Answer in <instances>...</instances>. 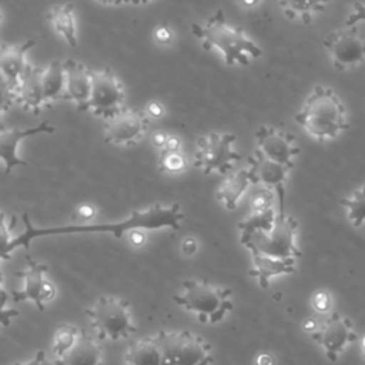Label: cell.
Returning <instances> with one entry per match:
<instances>
[{
  "instance_id": "obj_1",
  "label": "cell",
  "mask_w": 365,
  "mask_h": 365,
  "mask_svg": "<svg viewBox=\"0 0 365 365\" xmlns=\"http://www.w3.org/2000/svg\"><path fill=\"white\" fill-rule=\"evenodd\" d=\"M24 231L14 235L13 240L1 248V258L7 259L10 254L19 248H29L30 242L40 237L48 235H63V234H83V232H110L114 237L120 238L124 232L133 230H160L171 228L180 230V224L184 220V212L181 211L177 202L171 205L154 204L145 210H134L131 215L118 222H104V224H80V225H60V227H47L38 228L34 227L29 215L23 214Z\"/></svg>"
},
{
  "instance_id": "obj_2",
  "label": "cell",
  "mask_w": 365,
  "mask_h": 365,
  "mask_svg": "<svg viewBox=\"0 0 365 365\" xmlns=\"http://www.w3.org/2000/svg\"><path fill=\"white\" fill-rule=\"evenodd\" d=\"M191 31L202 48L218 51L227 66H248L262 54L261 47L241 27L225 21L222 10L212 13L205 23H192Z\"/></svg>"
},
{
  "instance_id": "obj_3",
  "label": "cell",
  "mask_w": 365,
  "mask_h": 365,
  "mask_svg": "<svg viewBox=\"0 0 365 365\" xmlns=\"http://www.w3.org/2000/svg\"><path fill=\"white\" fill-rule=\"evenodd\" d=\"M295 121L318 141L334 140L349 127L346 108L339 96L321 84L312 88L295 114Z\"/></svg>"
},
{
  "instance_id": "obj_4",
  "label": "cell",
  "mask_w": 365,
  "mask_h": 365,
  "mask_svg": "<svg viewBox=\"0 0 365 365\" xmlns=\"http://www.w3.org/2000/svg\"><path fill=\"white\" fill-rule=\"evenodd\" d=\"M173 299L181 308L195 314L202 324L222 321L234 307L230 288H222L204 279H185L182 292L175 294Z\"/></svg>"
},
{
  "instance_id": "obj_5",
  "label": "cell",
  "mask_w": 365,
  "mask_h": 365,
  "mask_svg": "<svg viewBox=\"0 0 365 365\" xmlns=\"http://www.w3.org/2000/svg\"><path fill=\"white\" fill-rule=\"evenodd\" d=\"M298 222L294 217L285 214V208H278V215L274 228L269 232H254L240 237V242L251 252L264 254L274 258H298L301 251L295 244Z\"/></svg>"
},
{
  "instance_id": "obj_6",
  "label": "cell",
  "mask_w": 365,
  "mask_h": 365,
  "mask_svg": "<svg viewBox=\"0 0 365 365\" xmlns=\"http://www.w3.org/2000/svg\"><path fill=\"white\" fill-rule=\"evenodd\" d=\"M91 327L98 339H123L133 335L137 328L133 324L128 301L120 297H100L96 304L86 309Z\"/></svg>"
},
{
  "instance_id": "obj_7",
  "label": "cell",
  "mask_w": 365,
  "mask_h": 365,
  "mask_svg": "<svg viewBox=\"0 0 365 365\" xmlns=\"http://www.w3.org/2000/svg\"><path fill=\"white\" fill-rule=\"evenodd\" d=\"M154 338L163 352V365H210L214 361L208 341L190 331H160Z\"/></svg>"
},
{
  "instance_id": "obj_8",
  "label": "cell",
  "mask_w": 365,
  "mask_h": 365,
  "mask_svg": "<svg viewBox=\"0 0 365 365\" xmlns=\"http://www.w3.org/2000/svg\"><path fill=\"white\" fill-rule=\"evenodd\" d=\"M235 135L211 131L197 140L194 165L205 174H227L241 155L234 148Z\"/></svg>"
},
{
  "instance_id": "obj_9",
  "label": "cell",
  "mask_w": 365,
  "mask_h": 365,
  "mask_svg": "<svg viewBox=\"0 0 365 365\" xmlns=\"http://www.w3.org/2000/svg\"><path fill=\"white\" fill-rule=\"evenodd\" d=\"M124 101L125 91L114 71L110 68L93 71V87L87 110L107 121L125 107Z\"/></svg>"
},
{
  "instance_id": "obj_10",
  "label": "cell",
  "mask_w": 365,
  "mask_h": 365,
  "mask_svg": "<svg viewBox=\"0 0 365 365\" xmlns=\"http://www.w3.org/2000/svg\"><path fill=\"white\" fill-rule=\"evenodd\" d=\"M332 66L339 71L352 70L365 61V38L356 27L335 30L322 41Z\"/></svg>"
},
{
  "instance_id": "obj_11",
  "label": "cell",
  "mask_w": 365,
  "mask_h": 365,
  "mask_svg": "<svg viewBox=\"0 0 365 365\" xmlns=\"http://www.w3.org/2000/svg\"><path fill=\"white\" fill-rule=\"evenodd\" d=\"M36 46L34 40H26L19 44H3L0 53V70L3 86V111L16 103V91L29 67L26 60L27 51Z\"/></svg>"
},
{
  "instance_id": "obj_12",
  "label": "cell",
  "mask_w": 365,
  "mask_h": 365,
  "mask_svg": "<svg viewBox=\"0 0 365 365\" xmlns=\"http://www.w3.org/2000/svg\"><path fill=\"white\" fill-rule=\"evenodd\" d=\"M27 268L24 271L16 272L17 277L23 281V288L19 291H11L10 298L16 302L31 301L38 311H43L46 304L56 297V288L51 281L47 279V265L34 261L29 255Z\"/></svg>"
},
{
  "instance_id": "obj_13",
  "label": "cell",
  "mask_w": 365,
  "mask_h": 365,
  "mask_svg": "<svg viewBox=\"0 0 365 365\" xmlns=\"http://www.w3.org/2000/svg\"><path fill=\"white\" fill-rule=\"evenodd\" d=\"M150 117L145 111L124 107L104 123V140L114 145H134L145 135Z\"/></svg>"
},
{
  "instance_id": "obj_14",
  "label": "cell",
  "mask_w": 365,
  "mask_h": 365,
  "mask_svg": "<svg viewBox=\"0 0 365 365\" xmlns=\"http://www.w3.org/2000/svg\"><path fill=\"white\" fill-rule=\"evenodd\" d=\"M255 141L258 153L289 170L294 168L299 147L291 133L271 125H261L255 131Z\"/></svg>"
},
{
  "instance_id": "obj_15",
  "label": "cell",
  "mask_w": 365,
  "mask_h": 365,
  "mask_svg": "<svg viewBox=\"0 0 365 365\" xmlns=\"http://www.w3.org/2000/svg\"><path fill=\"white\" fill-rule=\"evenodd\" d=\"M311 338L319 346H322L327 358L331 362H335L344 352L345 346L354 342L358 336L352 329L351 321L338 312H334L319 325L315 332L311 334Z\"/></svg>"
},
{
  "instance_id": "obj_16",
  "label": "cell",
  "mask_w": 365,
  "mask_h": 365,
  "mask_svg": "<svg viewBox=\"0 0 365 365\" xmlns=\"http://www.w3.org/2000/svg\"><path fill=\"white\" fill-rule=\"evenodd\" d=\"M248 171L254 185H262L275 191L278 198V208L284 210L285 182L289 168L267 158L255 150L254 154L248 158Z\"/></svg>"
},
{
  "instance_id": "obj_17",
  "label": "cell",
  "mask_w": 365,
  "mask_h": 365,
  "mask_svg": "<svg viewBox=\"0 0 365 365\" xmlns=\"http://www.w3.org/2000/svg\"><path fill=\"white\" fill-rule=\"evenodd\" d=\"M54 127L44 121L40 123L36 127H29V128H19V127H10V128H1L0 133V154L1 160L4 163V173L9 174L14 167L19 165H27V163L19 157V144L23 138L30 137V135H37V134H51L54 133Z\"/></svg>"
},
{
  "instance_id": "obj_18",
  "label": "cell",
  "mask_w": 365,
  "mask_h": 365,
  "mask_svg": "<svg viewBox=\"0 0 365 365\" xmlns=\"http://www.w3.org/2000/svg\"><path fill=\"white\" fill-rule=\"evenodd\" d=\"M66 71V96L64 100H68L76 104L81 111L88 108V101L93 87V71L87 68L83 63L67 58L64 61Z\"/></svg>"
},
{
  "instance_id": "obj_19",
  "label": "cell",
  "mask_w": 365,
  "mask_h": 365,
  "mask_svg": "<svg viewBox=\"0 0 365 365\" xmlns=\"http://www.w3.org/2000/svg\"><path fill=\"white\" fill-rule=\"evenodd\" d=\"M43 70L44 68L29 64L16 91V103L33 114H38L48 106L43 90Z\"/></svg>"
},
{
  "instance_id": "obj_20",
  "label": "cell",
  "mask_w": 365,
  "mask_h": 365,
  "mask_svg": "<svg viewBox=\"0 0 365 365\" xmlns=\"http://www.w3.org/2000/svg\"><path fill=\"white\" fill-rule=\"evenodd\" d=\"M254 267L250 275L254 277L261 288H267L269 278L281 274H291L295 271V258H274L258 252H251Z\"/></svg>"
},
{
  "instance_id": "obj_21",
  "label": "cell",
  "mask_w": 365,
  "mask_h": 365,
  "mask_svg": "<svg viewBox=\"0 0 365 365\" xmlns=\"http://www.w3.org/2000/svg\"><path fill=\"white\" fill-rule=\"evenodd\" d=\"M56 362L58 365H101L103 351L96 339L81 331L71 349Z\"/></svg>"
},
{
  "instance_id": "obj_22",
  "label": "cell",
  "mask_w": 365,
  "mask_h": 365,
  "mask_svg": "<svg viewBox=\"0 0 365 365\" xmlns=\"http://www.w3.org/2000/svg\"><path fill=\"white\" fill-rule=\"evenodd\" d=\"M251 185H254L251 174L248 171V167H245L227 177L220 185L215 197L224 204L227 210H235L240 198Z\"/></svg>"
},
{
  "instance_id": "obj_23",
  "label": "cell",
  "mask_w": 365,
  "mask_h": 365,
  "mask_svg": "<svg viewBox=\"0 0 365 365\" xmlns=\"http://www.w3.org/2000/svg\"><path fill=\"white\" fill-rule=\"evenodd\" d=\"M47 20L56 33H58L68 46L76 47L77 40V26L74 16V4L64 3L58 6H53L47 13Z\"/></svg>"
},
{
  "instance_id": "obj_24",
  "label": "cell",
  "mask_w": 365,
  "mask_h": 365,
  "mask_svg": "<svg viewBox=\"0 0 365 365\" xmlns=\"http://www.w3.org/2000/svg\"><path fill=\"white\" fill-rule=\"evenodd\" d=\"M125 362L128 365H163V352L154 335L133 342L125 352Z\"/></svg>"
},
{
  "instance_id": "obj_25",
  "label": "cell",
  "mask_w": 365,
  "mask_h": 365,
  "mask_svg": "<svg viewBox=\"0 0 365 365\" xmlns=\"http://www.w3.org/2000/svg\"><path fill=\"white\" fill-rule=\"evenodd\" d=\"M43 90L47 104L51 101L64 100L66 96V71L64 61L53 60L43 70Z\"/></svg>"
},
{
  "instance_id": "obj_26",
  "label": "cell",
  "mask_w": 365,
  "mask_h": 365,
  "mask_svg": "<svg viewBox=\"0 0 365 365\" xmlns=\"http://www.w3.org/2000/svg\"><path fill=\"white\" fill-rule=\"evenodd\" d=\"M331 0H278L282 13L289 20L311 23L314 16L324 11Z\"/></svg>"
},
{
  "instance_id": "obj_27",
  "label": "cell",
  "mask_w": 365,
  "mask_h": 365,
  "mask_svg": "<svg viewBox=\"0 0 365 365\" xmlns=\"http://www.w3.org/2000/svg\"><path fill=\"white\" fill-rule=\"evenodd\" d=\"M277 215H278V211H275L274 208L264 211V212H251V215L248 218L238 222L240 237L251 235V234L259 232V231L269 232L275 225Z\"/></svg>"
},
{
  "instance_id": "obj_28",
  "label": "cell",
  "mask_w": 365,
  "mask_h": 365,
  "mask_svg": "<svg viewBox=\"0 0 365 365\" xmlns=\"http://www.w3.org/2000/svg\"><path fill=\"white\" fill-rule=\"evenodd\" d=\"M339 204L346 210L351 224L359 228L365 222V184L355 188L349 197L341 198Z\"/></svg>"
},
{
  "instance_id": "obj_29",
  "label": "cell",
  "mask_w": 365,
  "mask_h": 365,
  "mask_svg": "<svg viewBox=\"0 0 365 365\" xmlns=\"http://www.w3.org/2000/svg\"><path fill=\"white\" fill-rule=\"evenodd\" d=\"M80 332L81 331H78V328L71 324H60L57 327L53 338V346H51L54 359L63 358L66 352L71 349V346L76 344L77 338L80 336Z\"/></svg>"
},
{
  "instance_id": "obj_30",
  "label": "cell",
  "mask_w": 365,
  "mask_h": 365,
  "mask_svg": "<svg viewBox=\"0 0 365 365\" xmlns=\"http://www.w3.org/2000/svg\"><path fill=\"white\" fill-rule=\"evenodd\" d=\"M158 167H160V171H163V173L177 174V173H181L185 170L187 160L181 151L160 150Z\"/></svg>"
},
{
  "instance_id": "obj_31",
  "label": "cell",
  "mask_w": 365,
  "mask_h": 365,
  "mask_svg": "<svg viewBox=\"0 0 365 365\" xmlns=\"http://www.w3.org/2000/svg\"><path fill=\"white\" fill-rule=\"evenodd\" d=\"M275 191L267 187L259 185L257 191L251 197V212H264L274 208V197Z\"/></svg>"
},
{
  "instance_id": "obj_32",
  "label": "cell",
  "mask_w": 365,
  "mask_h": 365,
  "mask_svg": "<svg viewBox=\"0 0 365 365\" xmlns=\"http://www.w3.org/2000/svg\"><path fill=\"white\" fill-rule=\"evenodd\" d=\"M312 307L319 314H325L331 309L332 307V298H331V294L325 289H321V291H317L314 295H312Z\"/></svg>"
},
{
  "instance_id": "obj_33",
  "label": "cell",
  "mask_w": 365,
  "mask_h": 365,
  "mask_svg": "<svg viewBox=\"0 0 365 365\" xmlns=\"http://www.w3.org/2000/svg\"><path fill=\"white\" fill-rule=\"evenodd\" d=\"M365 21V4L361 1H354L352 11L346 16L345 27H355L358 23Z\"/></svg>"
},
{
  "instance_id": "obj_34",
  "label": "cell",
  "mask_w": 365,
  "mask_h": 365,
  "mask_svg": "<svg viewBox=\"0 0 365 365\" xmlns=\"http://www.w3.org/2000/svg\"><path fill=\"white\" fill-rule=\"evenodd\" d=\"M173 37L174 34L168 26H158L154 30V38L160 44H170L173 41Z\"/></svg>"
},
{
  "instance_id": "obj_35",
  "label": "cell",
  "mask_w": 365,
  "mask_h": 365,
  "mask_svg": "<svg viewBox=\"0 0 365 365\" xmlns=\"http://www.w3.org/2000/svg\"><path fill=\"white\" fill-rule=\"evenodd\" d=\"M145 114L150 118H160L164 115V106L158 101H150L145 107Z\"/></svg>"
},
{
  "instance_id": "obj_36",
  "label": "cell",
  "mask_w": 365,
  "mask_h": 365,
  "mask_svg": "<svg viewBox=\"0 0 365 365\" xmlns=\"http://www.w3.org/2000/svg\"><path fill=\"white\" fill-rule=\"evenodd\" d=\"M77 215L81 220H84V221H90L96 215V208L93 205H90V204H83V205H80L77 208Z\"/></svg>"
},
{
  "instance_id": "obj_37",
  "label": "cell",
  "mask_w": 365,
  "mask_h": 365,
  "mask_svg": "<svg viewBox=\"0 0 365 365\" xmlns=\"http://www.w3.org/2000/svg\"><path fill=\"white\" fill-rule=\"evenodd\" d=\"M168 137H170V134H167L165 131L158 130V131H155V133L153 134L151 141H153V144H154L157 148L163 150L164 145H165V143H167V140H168Z\"/></svg>"
},
{
  "instance_id": "obj_38",
  "label": "cell",
  "mask_w": 365,
  "mask_h": 365,
  "mask_svg": "<svg viewBox=\"0 0 365 365\" xmlns=\"http://www.w3.org/2000/svg\"><path fill=\"white\" fill-rule=\"evenodd\" d=\"M128 240L133 245L140 247L145 242V234L141 230H133V231L128 232Z\"/></svg>"
},
{
  "instance_id": "obj_39",
  "label": "cell",
  "mask_w": 365,
  "mask_h": 365,
  "mask_svg": "<svg viewBox=\"0 0 365 365\" xmlns=\"http://www.w3.org/2000/svg\"><path fill=\"white\" fill-rule=\"evenodd\" d=\"M163 150H167V151H181V138L178 135H171L168 137L165 145Z\"/></svg>"
},
{
  "instance_id": "obj_40",
  "label": "cell",
  "mask_w": 365,
  "mask_h": 365,
  "mask_svg": "<svg viewBox=\"0 0 365 365\" xmlns=\"http://www.w3.org/2000/svg\"><path fill=\"white\" fill-rule=\"evenodd\" d=\"M181 250L184 254L192 255L197 251V241L192 237H187L181 244Z\"/></svg>"
},
{
  "instance_id": "obj_41",
  "label": "cell",
  "mask_w": 365,
  "mask_h": 365,
  "mask_svg": "<svg viewBox=\"0 0 365 365\" xmlns=\"http://www.w3.org/2000/svg\"><path fill=\"white\" fill-rule=\"evenodd\" d=\"M46 354L44 351H38L31 359H29L27 362H17L14 365H44V361H46Z\"/></svg>"
},
{
  "instance_id": "obj_42",
  "label": "cell",
  "mask_w": 365,
  "mask_h": 365,
  "mask_svg": "<svg viewBox=\"0 0 365 365\" xmlns=\"http://www.w3.org/2000/svg\"><path fill=\"white\" fill-rule=\"evenodd\" d=\"M274 358H272V355L271 354H268V352H262V354H259L258 356H257V359H255V364L257 365H274Z\"/></svg>"
},
{
  "instance_id": "obj_43",
  "label": "cell",
  "mask_w": 365,
  "mask_h": 365,
  "mask_svg": "<svg viewBox=\"0 0 365 365\" xmlns=\"http://www.w3.org/2000/svg\"><path fill=\"white\" fill-rule=\"evenodd\" d=\"M319 325L321 324H318L314 318H307L305 321H304V324H302V327H304V329L307 331V332H315L318 328H319Z\"/></svg>"
},
{
  "instance_id": "obj_44",
  "label": "cell",
  "mask_w": 365,
  "mask_h": 365,
  "mask_svg": "<svg viewBox=\"0 0 365 365\" xmlns=\"http://www.w3.org/2000/svg\"><path fill=\"white\" fill-rule=\"evenodd\" d=\"M262 0H238V3L241 4V7L244 9H254L257 6H259Z\"/></svg>"
},
{
  "instance_id": "obj_45",
  "label": "cell",
  "mask_w": 365,
  "mask_h": 365,
  "mask_svg": "<svg viewBox=\"0 0 365 365\" xmlns=\"http://www.w3.org/2000/svg\"><path fill=\"white\" fill-rule=\"evenodd\" d=\"M101 4H107V6H118V4H123V3H128V0H96Z\"/></svg>"
},
{
  "instance_id": "obj_46",
  "label": "cell",
  "mask_w": 365,
  "mask_h": 365,
  "mask_svg": "<svg viewBox=\"0 0 365 365\" xmlns=\"http://www.w3.org/2000/svg\"><path fill=\"white\" fill-rule=\"evenodd\" d=\"M150 0H128V3L134 4V6H143V4H147Z\"/></svg>"
},
{
  "instance_id": "obj_47",
  "label": "cell",
  "mask_w": 365,
  "mask_h": 365,
  "mask_svg": "<svg viewBox=\"0 0 365 365\" xmlns=\"http://www.w3.org/2000/svg\"><path fill=\"white\" fill-rule=\"evenodd\" d=\"M361 352L365 356V335L361 338Z\"/></svg>"
},
{
  "instance_id": "obj_48",
  "label": "cell",
  "mask_w": 365,
  "mask_h": 365,
  "mask_svg": "<svg viewBox=\"0 0 365 365\" xmlns=\"http://www.w3.org/2000/svg\"><path fill=\"white\" fill-rule=\"evenodd\" d=\"M44 365H58V364L56 362V359H53V361H51V359H47V358H46V361H44Z\"/></svg>"
}]
</instances>
